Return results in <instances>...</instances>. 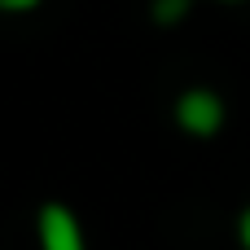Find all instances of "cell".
Instances as JSON below:
<instances>
[{"instance_id":"6da1fadb","label":"cell","mask_w":250,"mask_h":250,"mask_svg":"<svg viewBox=\"0 0 250 250\" xmlns=\"http://www.w3.org/2000/svg\"><path fill=\"white\" fill-rule=\"evenodd\" d=\"M40 237H44V250H83V237H79L75 215L62 211V207H48L40 215Z\"/></svg>"},{"instance_id":"7a4b0ae2","label":"cell","mask_w":250,"mask_h":250,"mask_svg":"<svg viewBox=\"0 0 250 250\" xmlns=\"http://www.w3.org/2000/svg\"><path fill=\"white\" fill-rule=\"evenodd\" d=\"M176 114H180V123H185L189 132H215V127H220V101H215L211 92H189Z\"/></svg>"},{"instance_id":"3957f363","label":"cell","mask_w":250,"mask_h":250,"mask_svg":"<svg viewBox=\"0 0 250 250\" xmlns=\"http://www.w3.org/2000/svg\"><path fill=\"white\" fill-rule=\"evenodd\" d=\"M185 9V0H163L158 4V18H171V13H180Z\"/></svg>"},{"instance_id":"277c9868","label":"cell","mask_w":250,"mask_h":250,"mask_svg":"<svg viewBox=\"0 0 250 250\" xmlns=\"http://www.w3.org/2000/svg\"><path fill=\"white\" fill-rule=\"evenodd\" d=\"M0 4H4V9H31L35 0H0Z\"/></svg>"},{"instance_id":"5b68a950","label":"cell","mask_w":250,"mask_h":250,"mask_svg":"<svg viewBox=\"0 0 250 250\" xmlns=\"http://www.w3.org/2000/svg\"><path fill=\"white\" fill-rule=\"evenodd\" d=\"M242 237H246V246H250V211L242 215Z\"/></svg>"}]
</instances>
